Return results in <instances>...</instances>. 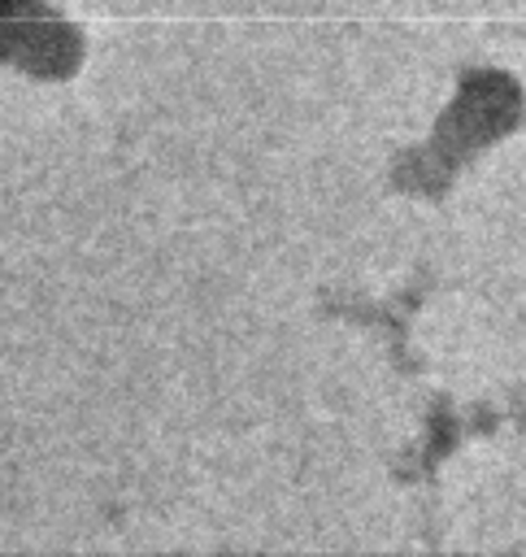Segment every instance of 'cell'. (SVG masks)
I'll return each mask as SVG.
<instances>
[{
  "label": "cell",
  "instance_id": "1",
  "mask_svg": "<svg viewBox=\"0 0 526 557\" xmlns=\"http://www.w3.org/2000/svg\"><path fill=\"white\" fill-rule=\"evenodd\" d=\"M526 117V91L509 70L465 65L448 109L439 113L426 144L404 148L391 161V187L404 196L439 200L491 144L517 131Z\"/></svg>",
  "mask_w": 526,
  "mask_h": 557
},
{
  "label": "cell",
  "instance_id": "2",
  "mask_svg": "<svg viewBox=\"0 0 526 557\" xmlns=\"http://www.w3.org/2000/svg\"><path fill=\"white\" fill-rule=\"evenodd\" d=\"M0 61L35 78H70L83 35L48 0H0Z\"/></svg>",
  "mask_w": 526,
  "mask_h": 557
},
{
  "label": "cell",
  "instance_id": "3",
  "mask_svg": "<svg viewBox=\"0 0 526 557\" xmlns=\"http://www.w3.org/2000/svg\"><path fill=\"white\" fill-rule=\"evenodd\" d=\"M500 418H504V413H496V409H487V405H474V409L461 418L448 396H435L430 418H426V440H422L417 448H409V461L396 466V479H417V474L435 479V466H439L469 431H496Z\"/></svg>",
  "mask_w": 526,
  "mask_h": 557
}]
</instances>
